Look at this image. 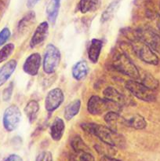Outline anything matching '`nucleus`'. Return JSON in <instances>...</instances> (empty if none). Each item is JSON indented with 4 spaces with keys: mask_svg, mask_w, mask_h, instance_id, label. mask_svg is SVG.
Wrapping results in <instances>:
<instances>
[{
    "mask_svg": "<svg viewBox=\"0 0 160 161\" xmlns=\"http://www.w3.org/2000/svg\"><path fill=\"white\" fill-rule=\"evenodd\" d=\"M71 146L74 152H90L89 148L79 135H75L71 140Z\"/></svg>",
    "mask_w": 160,
    "mask_h": 161,
    "instance_id": "a878e982",
    "label": "nucleus"
},
{
    "mask_svg": "<svg viewBox=\"0 0 160 161\" xmlns=\"http://www.w3.org/2000/svg\"><path fill=\"white\" fill-rule=\"evenodd\" d=\"M88 72H89V66L85 61H79L75 63L72 71L73 78L78 81L84 80L87 76Z\"/></svg>",
    "mask_w": 160,
    "mask_h": 161,
    "instance_id": "a211bd4d",
    "label": "nucleus"
},
{
    "mask_svg": "<svg viewBox=\"0 0 160 161\" xmlns=\"http://www.w3.org/2000/svg\"><path fill=\"white\" fill-rule=\"evenodd\" d=\"M124 125L125 127H131L136 130H143L147 126V122L143 116L141 115H133L129 118H125L124 119Z\"/></svg>",
    "mask_w": 160,
    "mask_h": 161,
    "instance_id": "6ab92c4d",
    "label": "nucleus"
},
{
    "mask_svg": "<svg viewBox=\"0 0 160 161\" xmlns=\"http://www.w3.org/2000/svg\"><path fill=\"white\" fill-rule=\"evenodd\" d=\"M115 108L119 110L120 108L115 105L111 102H108L104 97L102 98L96 95L92 96L89 99L87 103L88 112L89 114L94 115V116H99L109 111H115Z\"/></svg>",
    "mask_w": 160,
    "mask_h": 161,
    "instance_id": "423d86ee",
    "label": "nucleus"
},
{
    "mask_svg": "<svg viewBox=\"0 0 160 161\" xmlns=\"http://www.w3.org/2000/svg\"><path fill=\"white\" fill-rule=\"evenodd\" d=\"M159 8H160V4H159Z\"/></svg>",
    "mask_w": 160,
    "mask_h": 161,
    "instance_id": "e433bc0d",
    "label": "nucleus"
},
{
    "mask_svg": "<svg viewBox=\"0 0 160 161\" xmlns=\"http://www.w3.org/2000/svg\"><path fill=\"white\" fill-rule=\"evenodd\" d=\"M49 33V24L48 22L43 21L39 24L36 28L31 41H30V47L34 48L37 47L39 44L43 42L45 39H46Z\"/></svg>",
    "mask_w": 160,
    "mask_h": 161,
    "instance_id": "9b49d317",
    "label": "nucleus"
},
{
    "mask_svg": "<svg viewBox=\"0 0 160 161\" xmlns=\"http://www.w3.org/2000/svg\"><path fill=\"white\" fill-rule=\"evenodd\" d=\"M2 4H3V3H2V1H1V0H0V6H2Z\"/></svg>",
    "mask_w": 160,
    "mask_h": 161,
    "instance_id": "c9c22d12",
    "label": "nucleus"
},
{
    "mask_svg": "<svg viewBox=\"0 0 160 161\" xmlns=\"http://www.w3.org/2000/svg\"><path fill=\"white\" fill-rule=\"evenodd\" d=\"M100 161H121V160L113 158V157H110V156H103Z\"/></svg>",
    "mask_w": 160,
    "mask_h": 161,
    "instance_id": "f704fd0d",
    "label": "nucleus"
},
{
    "mask_svg": "<svg viewBox=\"0 0 160 161\" xmlns=\"http://www.w3.org/2000/svg\"><path fill=\"white\" fill-rule=\"evenodd\" d=\"M60 7H61V0H50L47 4L45 13L49 22L52 25L56 24L59 14Z\"/></svg>",
    "mask_w": 160,
    "mask_h": 161,
    "instance_id": "f3484780",
    "label": "nucleus"
},
{
    "mask_svg": "<svg viewBox=\"0 0 160 161\" xmlns=\"http://www.w3.org/2000/svg\"><path fill=\"white\" fill-rule=\"evenodd\" d=\"M135 35L146 42L154 51L160 53V36L155 31L147 27L136 30Z\"/></svg>",
    "mask_w": 160,
    "mask_h": 161,
    "instance_id": "6e6552de",
    "label": "nucleus"
},
{
    "mask_svg": "<svg viewBox=\"0 0 160 161\" xmlns=\"http://www.w3.org/2000/svg\"><path fill=\"white\" fill-rule=\"evenodd\" d=\"M69 161H95L90 152H74L69 157Z\"/></svg>",
    "mask_w": 160,
    "mask_h": 161,
    "instance_id": "bb28decb",
    "label": "nucleus"
},
{
    "mask_svg": "<svg viewBox=\"0 0 160 161\" xmlns=\"http://www.w3.org/2000/svg\"><path fill=\"white\" fill-rule=\"evenodd\" d=\"M35 161H53V156L50 152L45 151L37 156Z\"/></svg>",
    "mask_w": 160,
    "mask_h": 161,
    "instance_id": "2f4dec72",
    "label": "nucleus"
},
{
    "mask_svg": "<svg viewBox=\"0 0 160 161\" xmlns=\"http://www.w3.org/2000/svg\"><path fill=\"white\" fill-rule=\"evenodd\" d=\"M81 127L84 131L97 137L104 144H107L112 147L123 148L125 145L124 137L116 130H112L107 126L86 123L82 124Z\"/></svg>",
    "mask_w": 160,
    "mask_h": 161,
    "instance_id": "f257e3e1",
    "label": "nucleus"
},
{
    "mask_svg": "<svg viewBox=\"0 0 160 161\" xmlns=\"http://www.w3.org/2000/svg\"><path fill=\"white\" fill-rule=\"evenodd\" d=\"M124 119L125 118L120 116V114L116 111L108 112L104 116V121L108 124V127L116 131H118V127L120 126H125Z\"/></svg>",
    "mask_w": 160,
    "mask_h": 161,
    "instance_id": "ddd939ff",
    "label": "nucleus"
},
{
    "mask_svg": "<svg viewBox=\"0 0 160 161\" xmlns=\"http://www.w3.org/2000/svg\"><path fill=\"white\" fill-rule=\"evenodd\" d=\"M100 0H80L78 9L82 14L95 11L100 6Z\"/></svg>",
    "mask_w": 160,
    "mask_h": 161,
    "instance_id": "b1692460",
    "label": "nucleus"
},
{
    "mask_svg": "<svg viewBox=\"0 0 160 161\" xmlns=\"http://www.w3.org/2000/svg\"><path fill=\"white\" fill-rule=\"evenodd\" d=\"M42 58L39 53H31L27 58L23 65V70L28 75L35 76L39 73Z\"/></svg>",
    "mask_w": 160,
    "mask_h": 161,
    "instance_id": "9d476101",
    "label": "nucleus"
},
{
    "mask_svg": "<svg viewBox=\"0 0 160 161\" xmlns=\"http://www.w3.org/2000/svg\"><path fill=\"white\" fill-rule=\"evenodd\" d=\"M4 161H23V160L20 156L17 155V154H12V155L9 156L7 158L5 159Z\"/></svg>",
    "mask_w": 160,
    "mask_h": 161,
    "instance_id": "473e14b6",
    "label": "nucleus"
},
{
    "mask_svg": "<svg viewBox=\"0 0 160 161\" xmlns=\"http://www.w3.org/2000/svg\"><path fill=\"white\" fill-rule=\"evenodd\" d=\"M17 62L16 60L13 59L6 62L0 68V86L4 84L11 77L17 68Z\"/></svg>",
    "mask_w": 160,
    "mask_h": 161,
    "instance_id": "dca6fc26",
    "label": "nucleus"
},
{
    "mask_svg": "<svg viewBox=\"0 0 160 161\" xmlns=\"http://www.w3.org/2000/svg\"><path fill=\"white\" fill-rule=\"evenodd\" d=\"M102 47H103V42L100 39H93L90 41L88 47V58L91 62L97 63L98 61Z\"/></svg>",
    "mask_w": 160,
    "mask_h": 161,
    "instance_id": "4468645a",
    "label": "nucleus"
},
{
    "mask_svg": "<svg viewBox=\"0 0 160 161\" xmlns=\"http://www.w3.org/2000/svg\"><path fill=\"white\" fill-rule=\"evenodd\" d=\"M80 108H81V101L79 99H76L70 102L64 108V116L66 120L69 121L73 119L79 113Z\"/></svg>",
    "mask_w": 160,
    "mask_h": 161,
    "instance_id": "412c9836",
    "label": "nucleus"
},
{
    "mask_svg": "<svg viewBox=\"0 0 160 161\" xmlns=\"http://www.w3.org/2000/svg\"><path fill=\"white\" fill-rule=\"evenodd\" d=\"M130 44L135 54L141 61L147 64H153V65H157L158 64L159 59L158 56L155 54V51L136 35L133 38H131Z\"/></svg>",
    "mask_w": 160,
    "mask_h": 161,
    "instance_id": "f03ea898",
    "label": "nucleus"
},
{
    "mask_svg": "<svg viewBox=\"0 0 160 161\" xmlns=\"http://www.w3.org/2000/svg\"><path fill=\"white\" fill-rule=\"evenodd\" d=\"M121 0H114L112 3H110L108 5V7L104 10L102 13L101 17H100V21L102 23H105V22L111 20L116 13V10L119 9V5H120Z\"/></svg>",
    "mask_w": 160,
    "mask_h": 161,
    "instance_id": "5701e85b",
    "label": "nucleus"
},
{
    "mask_svg": "<svg viewBox=\"0 0 160 161\" xmlns=\"http://www.w3.org/2000/svg\"><path fill=\"white\" fill-rule=\"evenodd\" d=\"M10 31L8 28H4L0 31V47L4 45L10 37Z\"/></svg>",
    "mask_w": 160,
    "mask_h": 161,
    "instance_id": "c756f323",
    "label": "nucleus"
},
{
    "mask_svg": "<svg viewBox=\"0 0 160 161\" xmlns=\"http://www.w3.org/2000/svg\"><path fill=\"white\" fill-rule=\"evenodd\" d=\"M104 97L108 102H111L119 108H121L125 104V98L122 94L115 89L112 86H108L103 92Z\"/></svg>",
    "mask_w": 160,
    "mask_h": 161,
    "instance_id": "f8f14e48",
    "label": "nucleus"
},
{
    "mask_svg": "<svg viewBox=\"0 0 160 161\" xmlns=\"http://www.w3.org/2000/svg\"><path fill=\"white\" fill-rule=\"evenodd\" d=\"M21 120V112L17 105H10L4 112L3 117V127L7 131H13Z\"/></svg>",
    "mask_w": 160,
    "mask_h": 161,
    "instance_id": "0eeeda50",
    "label": "nucleus"
},
{
    "mask_svg": "<svg viewBox=\"0 0 160 161\" xmlns=\"http://www.w3.org/2000/svg\"><path fill=\"white\" fill-rule=\"evenodd\" d=\"M39 112V104L37 101L31 100L27 103L24 108V113L27 116L28 122L33 124L37 118Z\"/></svg>",
    "mask_w": 160,
    "mask_h": 161,
    "instance_id": "aec40b11",
    "label": "nucleus"
},
{
    "mask_svg": "<svg viewBox=\"0 0 160 161\" xmlns=\"http://www.w3.org/2000/svg\"><path fill=\"white\" fill-rule=\"evenodd\" d=\"M112 65L115 69L120 73L127 75L132 80H139L141 75L139 69L125 53H119L116 55L113 60Z\"/></svg>",
    "mask_w": 160,
    "mask_h": 161,
    "instance_id": "7ed1b4c3",
    "label": "nucleus"
},
{
    "mask_svg": "<svg viewBox=\"0 0 160 161\" xmlns=\"http://www.w3.org/2000/svg\"><path fill=\"white\" fill-rule=\"evenodd\" d=\"M64 100V95L62 90L54 88L49 91L45 99V108L49 113H53L57 109Z\"/></svg>",
    "mask_w": 160,
    "mask_h": 161,
    "instance_id": "1a4fd4ad",
    "label": "nucleus"
},
{
    "mask_svg": "<svg viewBox=\"0 0 160 161\" xmlns=\"http://www.w3.org/2000/svg\"><path fill=\"white\" fill-rule=\"evenodd\" d=\"M13 84L11 83L6 89L3 91V99L4 102H9L11 98V96L13 94Z\"/></svg>",
    "mask_w": 160,
    "mask_h": 161,
    "instance_id": "7c9ffc66",
    "label": "nucleus"
},
{
    "mask_svg": "<svg viewBox=\"0 0 160 161\" xmlns=\"http://www.w3.org/2000/svg\"><path fill=\"white\" fill-rule=\"evenodd\" d=\"M35 20V14L34 11H29L25 16L22 17L17 25V30L19 32L24 33L34 24Z\"/></svg>",
    "mask_w": 160,
    "mask_h": 161,
    "instance_id": "4be33fe9",
    "label": "nucleus"
},
{
    "mask_svg": "<svg viewBox=\"0 0 160 161\" xmlns=\"http://www.w3.org/2000/svg\"><path fill=\"white\" fill-rule=\"evenodd\" d=\"M125 88L132 95L140 100L151 102H154L156 99L155 91L147 87L139 80H128L125 83Z\"/></svg>",
    "mask_w": 160,
    "mask_h": 161,
    "instance_id": "20e7f679",
    "label": "nucleus"
},
{
    "mask_svg": "<svg viewBox=\"0 0 160 161\" xmlns=\"http://www.w3.org/2000/svg\"><path fill=\"white\" fill-rule=\"evenodd\" d=\"M61 54L60 50L56 47L53 44H49L45 48L43 57V67L44 72L46 74H52L55 72L61 62Z\"/></svg>",
    "mask_w": 160,
    "mask_h": 161,
    "instance_id": "39448f33",
    "label": "nucleus"
},
{
    "mask_svg": "<svg viewBox=\"0 0 160 161\" xmlns=\"http://www.w3.org/2000/svg\"><path fill=\"white\" fill-rule=\"evenodd\" d=\"M139 81L144 85H145L147 87L150 88L153 91L158 89V86H159V83H158V80L148 72H144V74H141Z\"/></svg>",
    "mask_w": 160,
    "mask_h": 161,
    "instance_id": "393cba45",
    "label": "nucleus"
},
{
    "mask_svg": "<svg viewBox=\"0 0 160 161\" xmlns=\"http://www.w3.org/2000/svg\"><path fill=\"white\" fill-rule=\"evenodd\" d=\"M148 17L152 23V26L149 28L160 36V15L154 11H149Z\"/></svg>",
    "mask_w": 160,
    "mask_h": 161,
    "instance_id": "cd10ccee",
    "label": "nucleus"
},
{
    "mask_svg": "<svg viewBox=\"0 0 160 161\" xmlns=\"http://www.w3.org/2000/svg\"><path fill=\"white\" fill-rule=\"evenodd\" d=\"M14 49H15V47L13 44L8 43L0 50V64L3 61H6L9 58V56L14 51Z\"/></svg>",
    "mask_w": 160,
    "mask_h": 161,
    "instance_id": "c85d7f7f",
    "label": "nucleus"
},
{
    "mask_svg": "<svg viewBox=\"0 0 160 161\" xmlns=\"http://www.w3.org/2000/svg\"><path fill=\"white\" fill-rule=\"evenodd\" d=\"M65 130L64 120L60 117H56L50 126V135L53 141L58 142L62 138Z\"/></svg>",
    "mask_w": 160,
    "mask_h": 161,
    "instance_id": "2eb2a0df",
    "label": "nucleus"
},
{
    "mask_svg": "<svg viewBox=\"0 0 160 161\" xmlns=\"http://www.w3.org/2000/svg\"><path fill=\"white\" fill-rule=\"evenodd\" d=\"M39 1H40V0H28V1H27V6H28L29 9H31V8L34 7Z\"/></svg>",
    "mask_w": 160,
    "mask_h": 161,
    "instance_id": "72a5a7b5",
    "label": "nucleus"
}]
</instances>
